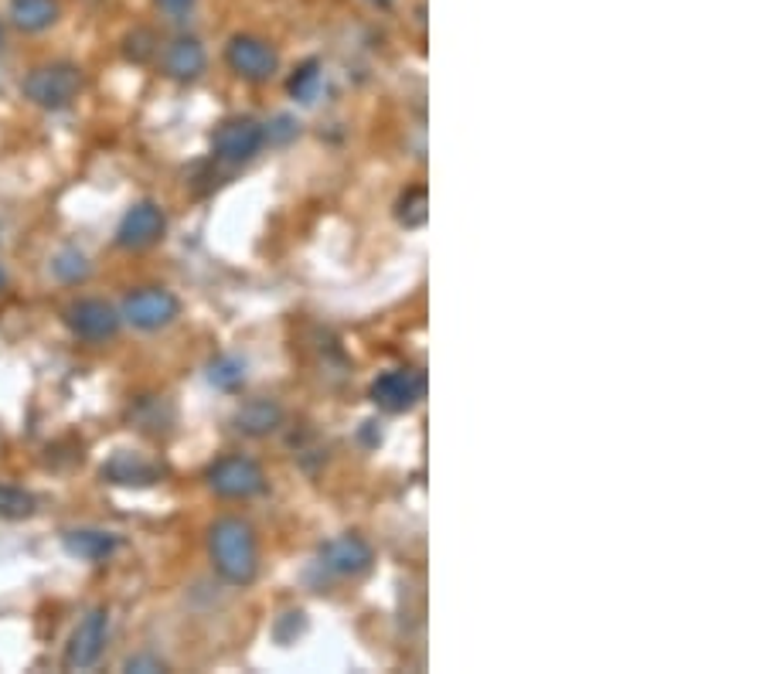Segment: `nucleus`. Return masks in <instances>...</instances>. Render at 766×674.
I'll return each mask as SVG.
<instances>
[{"label":"nucleus","instance_id":"nucleus-1","mask_svg":"<svg viewBox=\"0 0 766 674\" xmlns=\"http://www.w3.org/2000/svg\"><path fill=\"white\" fill-rule=\"evenodd\" d=\"M209 555L212 569L228 586H249L259 576V542L249 522L219 518L209 528Z\"/></svg>","mask_w":766,"mask_h":674},{"label":"nucleus","instance_id":"nucleus-2","mask_svg":"<svg viewBox=\"0 0 766 674\" xmlns=\"http://www.w3.org/2000/svg\"><path fill=\"white\" fill-rule=\"evenodd\" d=\"M83 68L72 65V62H49V65H38L24 75L21 83V93L28 103H34L38 109H49V113H58V109H68L78 93H83Z\"/></svg>","mask_w":766,"mask_h":674},{"label":"nucleus","instance_id":"nucleus-3","mask_svg":"<svg viewBox=\"0 0 766 674\" xmlns=\"http://www.w3.org/2000/svg\"><path fill=\"white\" fill-rule=\"evenodd\" d=\"M209 488L228 501H249L266 491V473L249 457H222L209 467Z\"/></svg>","mask_w":766,"mask_h":674},{"label":"nucleus","instance_id":"nucleus-4","mask_svg":"<svg viewBox=\"0 0 766 674\" xmlns=\"http://www.w3.org/2000/svg\"><path fill=\"white\" fill-rule=\"evenodd\" d=\"M181 313V300L164 290V287H143V290H134L127 300H124V310H119V317H124L127 324H134L137 331H160L178 321Z\"/></svg>","mask_w":766,"mask_h":674},{"label":"nucleus","instance_id":"nucleus-5","mask_svg":"<svg viewBox=\"0 0 766 674\" xmlns=\"http://www.w3.org/2000/svg\"><path fill=\"white\" fill-rule=\"evenodd\" d=\"M225 62H228V68L238 78H246V83H269V78L279 72L276 49L269 42H263V38H256V34H235V38H228Z\"/></svg>","mask_w":766,"mask_h":674},{"label":"nucleus","instance_id":"nucleus-6","mask_svg":"<svg viewBox=\"0 0 766 674\" xmlns=\"http://www.w3.org/2000/svg\"><path fill=\"white\" fill-rule=\"evenodd\" d=\"M266 143V127H259L249 116H235V120H225L215 133H212V153L225 164H242L253 161V157L263 150Z\"/></svg>","mask_w":766,"mask_h":674},{"label":"nucleus","instance_id":"nucleus-7","mask_svg":"<svg viewBox=\"0 0 766 674\" xmlns=\"http://www.w3.org/2000/svg\"><path fill=\"white\" fill-rule=\"evenodd\" d=\"M164 232H168L164 208H160L157 202H137L116 225V246L140 253V249H150L153 243L164 239Z\"/></svg>","mask_w":766,"mask_h":674},{"label":"nucleus","instance_id":"nucleus-8","mask_svg":"<svg viewBox=\"0 0 766 674\" xmlns=\"http://www.w3.org/2000/svg\"><path fill=\"white\" fill-rule=\"evenodd\" d=\"M106 633H109V613L106 607H96L89 610L83 620H78V627L72 630V638H68V648H65V667L68 671H86L93 667L103 651H106Z\"/></svg>","mask_w":766,"mask_h":674},{"label":"nucleus","instance_id":"nucleus-9","mask_svg":"<svg viewBox=\"0 0 766 674\" xmlns=\"http://www.w3.org/2000/svg\"><path fill=\"white\" fill-rule=\"evenodd\" d=\"M426 392V378L416 368H392L372 382V403L382 413H409Z\"/></svg>","mask_w":766,"mask_h":674},{"label":"nucleus","instance_id":"nucleus-10","mask_svg":"<svg viewBox=\"0 0 766 674\" xmlns=\"http://www.w3.org/2000/svg\"><path fill=\"white\" fill-rule=\"evenodd\" d=\"M65 324L75 338H83V341H109V338H116L124 317H119V310L113 303L89 297V300H75L65 310Z\"/></svg>","mask_w":766,"mask_h":674},{"label":"nucleus","instance_id":"nucleus-11","mask_svg":"<svg viewBox=\"0 0 766 674\" xmlns=\"http://www.w3.org/2000/svg\"><path fill=\"white\" fill-rule=\"evenodd\" d=\"M375 563V552L372 545L361 538V535H338L331 542L320 545V569H328L341 579H354V576H365Z\"/></svg>","mask_w":766,"mask_h":674},{"label":"nucleus","instance_id":"nucleus-12","mask_svg":"<svg viewBox=\"0 0 766 674\" xmlns=\"http://www.w3.org/2000/svg\"><path fill=\"white\" fill-rule=\"evenodd\" d=\"M209 55L201 49L198 38H174L164 52V75L174 83H194V78L205 72Z\"/></svg>","mask_w":766,"mask_h":674},{"label":"nucleus","instance_id":"nucleus-13","mask_svg":"<svg viewBox=\"0 0 766 674\" xmlns=\"http://www.w3.org/2000/svg\"><path fill=\"white\" fill-rule=\"evenodd\" d=\"M160 470L157 463L137 457V453H116L106 467H103V478L116 488H150L160 481Z\"/></svg>","mask_w":766,"mask_h":674},{"label":"nucleus","instance_id":"nucleus-14","mask_svg":"<svg viewBox=\"0 0 766 674\" xmlns=\"http://www.w3.org/2000/svg\"><path fill=\"white\" fill-rule=\"evenodd\" d=\"M62 545L72 559H83V563H103L116 552V535L113 532H99V528H72L62 535Z\"/></svg>","mask_w":766,"mask_h":674},{"label":"nucleus","instance_id":"nucleus-15","mask_svg":"<svg viewBox=\"0 0 766 674\" xmlns=\"http://www.w3.org/2000/svg\"><path fill=\"white\" fill-rule=\"evenodd\" d=\"M279 426H284V409H279V403H273V399H249V403H242V409L235 413V429L242 436H253V440L276 432Z\"/></svg>","mask_w":766,"mask_h":674},{"label":"nucleus","instance_id":"nucleus-16","mask_svg":"<svg viewBox=\"0 0 766 674\" xmlns=\"http://www.w3.org/2000/svg\"><path fill=\"white\" fill-rule=\"evenodd\" d=\"M11 24L28 31V34H38V31H49L62 8H58V0H11Z\"/></svg>","mask_w":766,"mask_h":674},{"label":"nucleus","instance_id":"nucleus-17","mask_svg":"<svg viewBox=\"0 0 766 674\" xmlns=\"http://www.w3.org/2000/svg\"><path fill=\"white\" fill-rule=\"evenodd\" d=\"M38 511V498L24 488L0 484V518L4 522H24Z\"/></svg>","mask_w":766,"mask_h":674},{"label":"nucleus","instance_id":"nucleus-18","mask_svg":"<svg viewBox=\"0 0 766 674\" xmlns=\"http://www.w3.org/2000/svg\"><path fill=\"white\" fill-rule=\"evenodd\" d=\"M320 86H325V72H320V62H304L294 75H290V96L300 103H313Z\"/></svg>","mask_w":766,"mask_h":674},{"label":"nucleus","instance_id":"nucleus-19","mask_svg":"<svg viewBox=\"0 0 766 674\" xmlns=\"http://www.w3.org/2000/svg\"><path fill=\"white\" fill-rule=\"evenodd\" d=\"M209 382L222 392H235L242 388V382H246V362L232 359V354H222V359L212 362L209 368Z\"/></svg>","mask_w":766,"mask_h":674},{"label":"nucleus","instance_id":"nucleus-20","mask_svg":"<svg viewBox=\"0 0 766 674\" xmlns=\"http://www.w3.org/2000/svg\"><path fill=\"white\" fill-rule=\"evenodd\" d=\"M429 208V197H426V191L423 188H413V191H406L398 197V205H395V215H398V222L406 225V228H423L426 225V212Z\"/></svg>","mask_w":766,"mask_h":674},{"label":"nucleus","instance_id":"nucleus-21","mask_svg":"<svg viewBox=\"0 0 766 674\" xmlns=\"http://www.w3.org/2000/svg\"><path fill=\"white\" fill-rule=\"evenodd\" d=\"M52 272L58 276L62 283H78V280H86V276H89V259L78 249H62L52 259Z\"/></svg>","mask_w":766,"mask_h":674},{"label":"nucleus","instance_id":"nucleus-22","mask_svg":"<svg viewBox=\"0 0 766 674\" xmlns=\"http://www.w3.org/2000/svg\"><path fill=\"white\" fill-rule=\"evenodd\" d=\"M297 133H300V124H297V120H290V116H279V120L266 130V137H269V140H279V143L294 140Z\"/></svg>","mask_w":766,"mask_h":674},{"label":"nucleus","instance_id":"nucleus-23","mask_svg":"<svg viewBox=\"0 0 766 674\" xmlns=\"http://www.w3.org/2000/svg\"><path fill=\"white\" fill-rule=\"evenodd\" d=\"M124 671H140V674H153V671H168V664L164 661H157V657H150V654H137V657H130L127 664H124Z\"/></svg>","mask_w":766,"mask_h":674},{"label":"nucleus","instance_id":"nucleus-24","mask_svg":"<svg viewBox=\"0 0 766 674\" xmlns=\"http://www.w3.org/2000/svg\"><path fill=\"white\" fill-rule=\"evenodd\" d=\"M157 8L168 14H184L188 8H194V0H157Z\"/></svg>","mask_w":766,"mask_h":674},{"label":"nucleus","instance_id":"nucleus-25","mask_svg":"<svg viewBox=\"0 0 766 674\" xmlns=\"http://www.w3.org/2000/svg\"><path fill=\"white\" fill-rule=\"evenodd\" d=\"M372 4H379V8H392L395 0H372Z\"/></svg>","mask_w":766,"mask_h":674},{"label":"nucleus","instance_id":"nucleus-26","mask_svg":"<svg viewBox=\"0 0 766 674\" xmlns=\"http://www.w3.org/2000/svg\"><path fill=\"white\" fill-rule=\"evenodd\" d=\"M4 280H8V276H4V269H0V287H4Z\"/></svg>","mask_w":766,"mask_h":674}]
</instances>
